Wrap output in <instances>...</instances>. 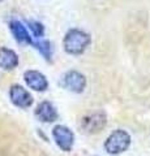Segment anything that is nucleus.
I'll return each instance as SVG.
<instances>
[{
  "instance_id": "obj_1",
  "label": "nucleus",
  "mask_w": 150,
  "mask_h": 156,
  "mask_svg": "<svg viewBox=\"0 0 150 156\" xmlns=\"http://www.w3.org/2000/svg\"><path fill=\"white\" fill-rule=\"evenodd\" d=\"M91 42L90 35L81 29H71L63 39L64 51L69 55H81L89 47Z\"/></svg>"
},
{
  "instance_id": "obj_2",
  "label": "nucleus",
  "mask_w": 150,
  "mask_h": 156,
  "mask_svg": "<svg viewBox=\"0 0 150 156\" xmlns=\"http://www.w3.org/2000/svg\"><path fill=\"white\" fill-rule=\"evenodd\" d=\"M130 144V135L125 130L118 129L112 131L104 142V150L111 155H118L127 151Z\"/></svg>"
},
{
  "instance_id": "obj_3",
  "label": "nucleus",
  "mask_w": 150,
  "mask_h": 156,
  "mask_svg": "<svg viewBox=\"0 0 150 156\" xmlns=\"http://www.w3.org/2000/svg\"><path fill=\"white\" fill-rule=\"evenodd\" d=\"M107 124V116L103 112H94L86 115L80 121V128L88 134H95L102 130Z\"/></svg>"
},
{
  "instance_id": "obj_4",
  "label": "nucleus",
  "mask_w": 150,
  "mask_h": 156,
  "mask_svg": "<svg viewBox=\"0 0 150 156\" xmlns=\"http://www.w3.org/2000/svg\"><path fill=\"white\" fill-rule=\"evenodd\" d=\"M60 86L75 94H81L86 87V77L77 70H69L61 77Z\"/></svg>"
},
{
  "instance_id": "obj_5",
  "label": "nucleus",
  "mask_w": 150,
  "mask_h": 156,
  "mask_svg": "<svg viewBox=\"0 0 150 156\" xmlns=\"http://www.w3.org/2000/svg\"><path fill=\"white\" fill-rule=\"evenodd\" d=\"M52 136H54L57 147L64 152H69L75 144V134L69 128L64 125H56L52 129Z\"/></svg>"
},
{
  "instance_id": "obj_6",
  "label": "nucleus",
  "mask_w": 150,
  "mask_h": 156,
  "mask_svg": "<svg viewBox=\"0 0 150 156\" xmlns=\"http://www.w3.org/2000/svg\"><path fill=\"white\" fill-rule=\"evenodd\" d=\"M9 98L11 101L20 108H29L33 104V96L29 94L26 89H24L20 85H13L9 89Z\"/></svg>"
},
{
  "instance_id": "obj_7",
  "label": "nucleus",
  "mask_w": 150,
  "mask_h": 156,
  "mask_svg": "<svg viewBox=\"0 0 150 156\" xmlns=\"http://www.w3.org/2000/svg\"><path fill=\"white\" fill-rule=\"evenodd\" d=\"M24 80L26 85L34 91H46L48 87V81L43 73L38 70H26L24 73Z\"/></svg>"
},
{
  "instance_id": "obj_8",
  "label": "nucleus",
  "mask_w": 150,
  "mask_h": 156,
  "mask_svg": "<svg viewBox=\"0 0 150 156\" xmlns=\"http://www.w3.org/2000/svg\"><path fill=\"white\" fill-rule=\"evenodd\" d=\"M9 29H11L12 35L18 43H22V44H33L34 43L31 39V35L27 31L26 26L21 21H18V20H11L9 21Z\"/></svg>"
},
{
  "instance_id": "obj_9",
  "label": "nucleus",
  "mask_w": 150,
  "mask_h": 156,
  "mask_svg": "<svg viewBox=\"0 0 150 156\" xmlns=\"http://www.w3.org/2000/svg\"><path fill=\"white\" fill-rule=\"evenodd\" d=\"M35 116L42 122H54L59 117L55 105L50 101H42V103L38 104L35 109Z\"/></svg>"
},
{
  "instance_id": "obj_10",
  "label": "nucleus",
  "mask_w": 150,
  "mask_h": 156,
  "mask_svg": "<svg viewBox=\"0 0 150 156\" xmlns=\"http://www.w3.org/2000/svg\"><path fill=\"white\" fill-rule=\"evenodd\" d=\"M17 65H18L17 53L7 47L0 48V68L3 70H13Z\"/></svg>"
},
{
  "instance_id": "obj_11",
  "label": "nucleus",
  "mask_w": 150,
  "mask_h": 156,
  "mask_svg": "<svg viewBox=\"0 0 150 156\" xmlns=\"http://www.w3.org/2000/svg\"><path fill=\"white\" fill-rule=\"evenodd\" d=\"M33 46L39 51V53L46 58V60L50 61L52 58V55H54V47H52L51 42L46 41V39H39V41L33 43Z\"/></svg>"
},
{
  "instance_id": "obj_12",
  "label": "nucleus",
  "mask_w": 150,
  "mask_h": 156,
  "mask_svg": "<svg viewBox=\"0 0 150 156\" xmlns=\"http://www.w3.org/2000/svg\"><path fill=\"white\" fill-rule=\"evenodd\" d=\"M27 27L35 38H42L45 35V26L39 21H27Z\"/></svg>"
},
{
  "instance_id": "obj_13",
  "label": "nucleus",
  "mask_w": 150,
  "mask_h": 156,
  "mask_svg": "<svg viewBox=\"0 0 150 156\" xmlns=\"http://www.w3.org/2000/svg\"><path fill=\"white\" fill-rule=\"evenodd\" d=\"M0 2H3V0H0Z\"/></svg>"
}]
</instances>
